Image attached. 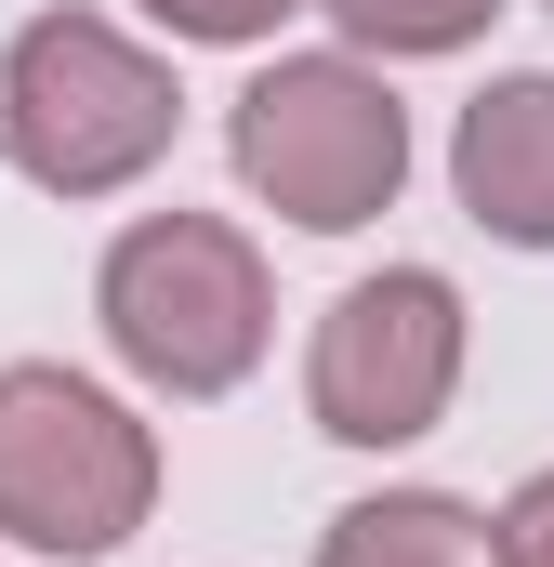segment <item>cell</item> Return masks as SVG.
Returning a JSON list of instances; mask_svg holds the SVG:
<instances>
[{
	"label": "cell",
	"instance_id": "obj_1",
	"mask_svg": "<svg viewBox=\"0 0 554 567\" xmlns=\"http://www.w3.org/2000/svg\"><path fill=\"white\" fill-rule=\"evenodd\" d=\"M93 330L145 396L212 410V396H238L265 370L277 278L252 251V225H225V212H133L106 238V265H93Z\"/></svg>",
	"mask_w": 554,
	"mask_h": 567
},
{
	"label": "cell",
	"instance_id": "obj_2",
	"mask_svg": "<svg viewBox=\"0 0 554 567\" xmlns=\"http://www.w3.org/2000/svg\"><path fill=\"white\" fill-rule=\"evenodd\" d=\"M185 133V80L172 53H145L106 13H27L0 53V158L40 198H120L145 185Z\"/></svg>",
	"mask_w": 554,
	"mask_h": 567
},
{
	"label": "cell",
	"instance_id": "obj_3",
	"mask_svg": "<svg viewBox=\"0 0 554 567\" xmlns=\"http://www.w3.org/2000/svg\"><path fill=\"white\" fill-rule=\"evenodd\" d=\"M158 423L133 396H106L93 370L66 357H13L0 370V542L53 567L120 555L145 515H158Z\"/></svg>",
	"mask_w": 554,
	"mask_h": 567
},
{
	"label": "cell",
	"instance_id": "obj_4",
	"mask_svg": "<svg viewBox=\"0 0 554 567\" xmlns=\"http://www.w3.org/2000/svg\"><path fill=\"white\" fill-rule=\"evenodd\" d=\"M225 158H238V185L265 198L277 225L357 238L410 185V106H397V80L370 53H277L225 106Z\"/></svg>",
	"mask_w": 554,
	"mask_h": 567
},
{
	"label": "cell",
	"instance_id": "obj_5",
	"mask_svg": "<svg viewBox=\"0 0 554 567\" xmlns=\"http://www.w3.org/2000/svg\"><path fill=\"white\" fill-rule=\"evenodd\" d=\"M462 290L435 265H383V278H343L317 343H304V410L330 449H422L462 396Z\"/></svg>",
	"mask_w": 554,
	"mask_h": 567
},
{
	"label": "cell",
	"instance_id": "obj_6",
	"mask_svg": "<svg viewBox=\"0 0 554 567\" xmlns=\"http://www.w3.org/2000/svg\"><path fill=\"white\" fill-rule=\"evenodd\" d=\"M449 198H462L475 238L554 251V66H502L449 120Z\"/></svg>",
	"mask_w": 554,
	"mask_h": 567
},
{
	"label": "cell",
	"instance_id": "obj_7",
	"mask_svg": "<svg viewBox=\"0 0 554 567\" xmlns=\"http://www.w3.org/2000/svg\"><path fill=\"white\" fill-rule=\"evenodd\" d=\"M317 567H502L462 488H370L317 528Z\"/></svg>",
	"mask_w": 554,
	"mask_h": 567
},
{
	"label": "cell",
	"instance_id": "obj_8",
	"mask_svg": "<svg viewBox=\"0 0 554 567\" xmlns=\"http://www.w3.org/2000/svg\"><path fill=\"white\" fill-rule=\"evenodd\" d=\"M330 27H343V53H370V66H422V53H475L515 0H317Z\"/></svg>",
	"mask_w": 554,
	"mask_h": 567
},
{
	"label": "cell",
	"instance_id": "obj_9",
	"mask_svg": "<svg viewBox=\"0 0 554 567\" xmlns=\"http://www.w3.org/2000/svg\"><path fill=\"white\" fill-rule=\"evenodd\" d=\"M158 40H198V53H252V40H277L290 13H317V0H133Z\"/></svg>",
	"mask_w": 554,
	"mask_h": 567
},
{
	"label": "cell",
	"instance_id": "obj_10",
	"mask_svg": "<svg viewBox=\"0 0 554 567\" xmlns=\"http://www.w3.org/2000/svg\"><path fill=\"white\" fill-rule=\"evenodd\" d=\"M489 555H502V567H554V462L489 515Z\"/></svg>",
	"mask_w": 554,
	"mask_h": 567
},
{
	"label": "cell",
	"instance_id": "obj_11",
	"mask_svg": "<svg viewBox=\"0 0 554 567\" xmlns=\"http://www.w3.org/2000/svg\"><path fill=\"white\" fill-rule=\"evenodd\" d=\"M542 13H554V0H542Z\"/></svg>",
	"mask_w": 554,
	"mask_h": 567
}]
</instances>
